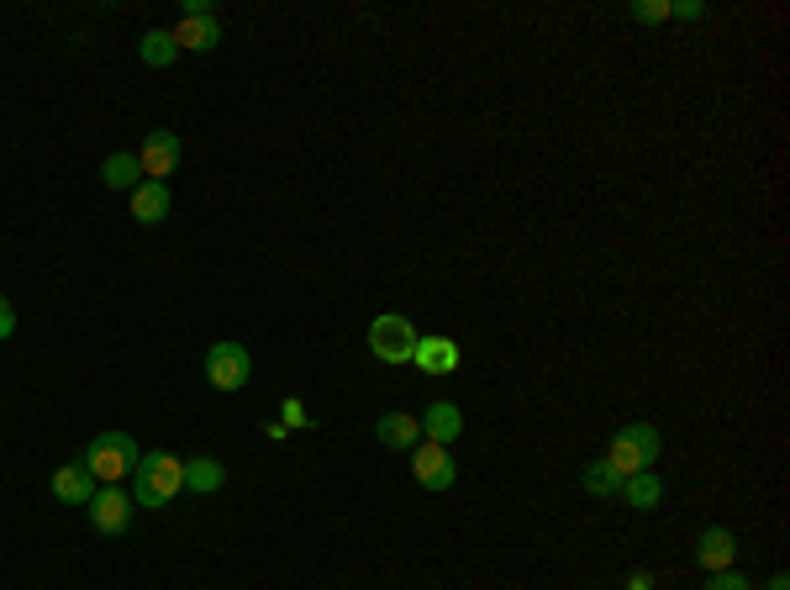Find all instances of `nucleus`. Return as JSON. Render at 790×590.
I'll return each instance as SVG.
<instances>
[{"mask_svg": "<svg viewBox=\"0 0 790 590\" xmlns=\"http://www.w3.org/2000/svg\"><path fill=\"white\" fill-rule=\"evenodd\" d=\"M184 490V459L174 453H142L132 469V501L138 507H169Z\"/></svg>", "mask_w": 790, "mask_h": 590, "instance_id": "nucleus-1", "label": "nucleus"}, {"mask_svg": "<svg viewBox=\"0 0 790 590\" xmlns=\"http://www.w3.org/2000/svg\"><path fill=\"white\" fill-rule=\"evenodd\" d=\"M142 448L127 438V432H96V443L84 448V464L96 474V486H122L127 474L138 469Z\"/></svg>", "mask_w": 790, "mask_h": 590, "instance_id": "nucleus-2", "label": "nucleus"}, {"mask_svg": "<svg viewBox=\"0 0 790 590\" xmlns=\"http://www.w3.org/2000/svg\"><path fill=\"white\" fill-rule=\"evenodd\" d=\"M653 459H659V428H649V422H632V428H622L617 438H611V453L607 464L628 480V474H643V469H653Z\"/></svg>", "mask_w": 790, "mask_h": 590, "instance_id": "nucleus-3", "label": "nucleus"}, {"mask_svg": "<svg viewBox=\"0 0 790 590\" xmlns=\"http://www.w3.org/2000/svg\"><path fill=\"white\" fill-rule=\"evenodd\" d=\"M417 338H422V332L406 322L401 311H386V317H374V322H369V348H374V359H380V364H411Z\"/></svg>", "mask_w": 790, "mask_h": 590, "instance_id": "nucleus-4", "label": "nucleus"}, {"mask_svg": "<svg viewBox=\"0 0 790 590\" xmlns=\"http://www.w3.org/2000/svg\"><path fill=\"white\" fill-rule=\"evenodd\" d=\"M206 380L217 390H243L248 380H253V353H248L238 338H227V343H211V353H206Z\"/></svg>", "mask_w": 790, "mask_h": 590, "instance_id": "nucleus-5", "label": "nucleus"}, {"mask_svg": "<svg viewBox=\"0 0 790 590\" xmlns=\"http://www.w3.org/2000/svg\"><path fill=\"white\" fill-rule=\"evenodd\" d=\"M411 480L422 490H448L453 480H459V469H453V453H448L443 443H417L411 448Z\"/></svg>", "mask_w": 790, "mask_h": 590, "instance_id": "nucleus-6", "label": "nucleus"}, {"mask_svg": "<svg viewBox=\"0 0 790 590\" xmlns=\"http://www.w3.org/2000/svg\"><path fill=\"white\" fill-rule=\"evenodd\" d=\"M138 163H142V180L169 184V174L180 169V138H174L169 127H153V132L142 138V148H138Z\"/></svg>", "mask_w": 790, "mask_h": 590, "instance_id": "nucleus-7", "label": "nucleus"}, {"mask_svg": "<svg viewBox=\"0 0 790 590\" xmlns=\"http://www.w3.org/2000/svg\"><path fill=\"white\" fill-rule=\"evenodd\" d=\"M90 522H96V532H106V538H117V532H127V522H132V501H127L117 486H101L96 496H90Z\"/></svg>", "mask_w": 790, "mask_h": 590, "instance_id": "nucleus-8", "label": "nucleus"}, {"mask_svg": "<svg viewBox=\"0 0 790 590\" xmlns=\"http://www.w3.org/2000/svg\"><path fill=\"white\" fill-rule=\"evenodd\" d=\"M96 474H90V464L84 459H74V464H59L53 469V496L59 501H69V507H90V496H96Z\"/></svg>", "mask_w": 790, "mask_h": 590, "instance_id": "nucleus-9", "label": "nucleus"}, {"mask_svg": "<svg viewBox=\"0 0 790 590\" xmlns=\"http://www.w3.org/2000/svg\"><path fill=\"white\" fill-rule=\"evenodd\" d=\"M417 422H422V438H427V443H443V448H448L453 438H459V432H464V411L453 407V401H432V407H427Z\"/></svg>", "mask_w": 790, "mask_h": 590, "instance_id": "nucleus-10", "label": "nucleus"}, {"mask_svg": "<svg viewBox=\"0 0 790 590\" xmlns=\"http://www.w3.org/2000/svg\"><path fill=\"white\" fill-rule=\"evenodd\" d=\"M411 364L422 369V374H453L459 369V343L453 338H417Z\"/></svg>", "mask_w": 790, "mask_h": 590, "instance_id": "nucleus-11", "label": "nucleus"}, {"mask_svg": "<svg viewBox=\"0 0 790 590\" xmlns=\"http://www.w3.org/2000/svg\"><path fill=\"white\" fill-rule=\"evenodd\" d=\"M696 559H701V570H707V574L732 570V559H738L732 532L728 528H707V532H701V543H696Z\"/></svg>", "mask_w": 790, "mask_h": 590, "instance_id": "nucleus-12", "label": "nucleus"}, {"mask_svg": "<svg viewBox=\"0 0 790 590\" xmlns=\"http://www.w3.org/2000/svg\"><path fill=\"white\" fill-rule=\"evenodd\" d=\"M132 217H138L142 227H153L169 217V184L163 180H142L138 190H132Z\"/></svg>", "mask_w": 790, "mask_h": 590, "instance_id": "nucleus-13", "label": "nucleus"}, {"mask_svg": "<svg viewBox=\"0 0 790 590\" xmlns=\"http://www.w3.org/2000/svg\"><path fill=\"white\" fill-rule=\"evenodd\" d=\"M174 42H180V48H190V53H211V48L222 42V27H217V17H180V27H174Z\"/></svg>", "mask_w": 790, "mask_h": 590, "instance_id": "nucleus-14", "label": "nucleus"}, {"mask_svg": "<svg viewBox=\"0 0 790 590\" xmlns=\"http://www.w3.org/2000/svg\"><path fill=\"white\" fill-rule=\"evenodd\" d=\"M374 432H380V443L386 448H417L422 443V422H417L411 411H386V417L374 422Z\"/></svg>", "mask_w": 790, "mask_h": 590, "instance_id": "nucleus-15", "label": "nucleus"}, {"mask_svg": "<svg viewBox=\"0 0 790 590\" xmlns=\"http://www.w3.org/2000/svg\"><path fill=\"white\" fill-rule=\"evenodd\" d=\"M222 486H227L222 459H211V453H201V459H184V490L211 496V490H222Z\"/></svg>", "mask_w": 790, "mask_h": 590, "instance_id": "nucleus-16", "label": "nucleus"}, {"mask_svg": "<svg viewBox=\"0 0 790 590\" xmlns=\"http://www.w3.org/2000/svg\"><path fill=\"white\" fill-rule=\"evenodd\" d=\"M617 496H622L632 511H653V507H659V496H664V480H659L653 469H643V474H628Z\"/></svg>", "mask_w": 790, "mask_h": 590, "instance_id": "nucleus-17", "label": "nucleus"}, {"mask_svg": "<svg viewBox=\"0 0 790 590\" xmlns=\"http://www.w3.org/2000/svg\"><path fill=\"white\" fill-rule=\"evenodd\" d=\"M101 180L111 184V190H138V184H142L138 153H111V159L101 163Z\"/></svg>", "mask_w": 790, "mask_h": 590, "instance_id": "nucleus-18", "label": "nucleus"}, {"mask_svg": "<svg viewBox=\"0 0 790 590\" xmlns=\"http://www.w3.org/2000/svg\"><path fill=\"white\" fill-rule=\"evenodd\" d=\"M138 59L148 63V69H169V63L180 59V42H174V32H142Z\"/></svg>", "mask_w": 790, "mask_h": 590, "instance_id": "nucleus-19", "label": "nucleus"}, {"mask_svg": "<svg viewBox=\"0 0 790 590\" xmlns=\"http://www.w3.org/2000/svg\"><path fill=\"white\" fill-rule=\"evenodd\" d=\"M580 480H586L590 496H617V490H622V474H617L607 459H601V464H586V474H580Z\"/></svg>", "mask_w": 790, "mask_h": 590, "instance_id": "nucleus-20", "label": "nucleus"}, {"mask_svg": "<svg viewBox=\"0 0 790 590\" xmlns=\"http://www.w3.org/2000/svg\"><path fill=\"white\" fill-rule=\"evenodd\" d=\"M669 0H632V21H664Z\"/></svg>", "mask_w": 790, "mask_h": 590, "instance_id": "nucleus-21", "label": "nucleus"}, {"mask_svg": "<svg viewBox=\"0 0 790 590\" xmlns=\"http://www.w3.org/2000/svg\"><path fill=\"white\" fill-rule=\"evenodd\" d=\"M707 590H753V586L738 570H717V574H707Z\"/></svg>", "mask_w": 790, "mask_h": 590, "instance_id": "nucleus-22", "label": "nucleus"}, {"mask_svg": "<svg viewBox=\"0 0 790 590\" xmlns=\"http://www.w3.org/2000/svg\"><path fill=\"white\" fill-rule=\"evenodd\" d=\"M669 17H686V21H696V17H707V6H701V0H680V6L669 0Z\"/></svg>", "mask_w": 790, "mask_h": 590, "instance_id": "nucleus-23", "label": "nucleus"}, {"mask_svg": "<svg viewBox=\"0 0 790 590\" xmlns=\"http://www.w3.org/2000/svg\"><path fill=\"white\" fill-rule=\"evenodd\" d=\"M11 332H17V311H11V301L0 296V343H6Z\"/></svg>", "mask_w": 790, "mask_h": 590, "instance_id": "nucleus-24", "label": "nucleus"}, {"mask_svg": "<svg viewBox=\"0 0 790 590\" xmlns=\"http://www.w3.org/2000/svg\"><path fill=\"white\" fill-rule=\"evenodd\" d=\"M284 422H296V428H306V411H301V401H284Z\"/></svg>", "mask_w": 790, "mask_h": 590, "instance_id": "nucleus-25", "label": "nucleus"}, {"mask_svg": "<svg viewBox=\"0 0 790 590\" xmlns=\"http://www.w3.org/2000/svg\"><path fill=\"white\" fill-rule=\"evenodd\" d=\"M628 590H653V574H649V570H638V574H628Z\"/></svg>", "mask_w": 790, "mask_h": 590, "instance_id": "nucleus-26", "label": "nucleus"}, {"mask_svg": "<svg viewBox=\"0 0 790 590\" xmlns=\"http://www.w3.org/2000/svg\"><path fill=\"white\" fill-rule=\"evenodd\" d=\"M764 590H790V580H786V574H774V580H770Z\"/></svg>", "mask_w": 790, "mask_h": 590, "instance_id": "nucleus-27", "label": "nucleus"}]
</instances>
